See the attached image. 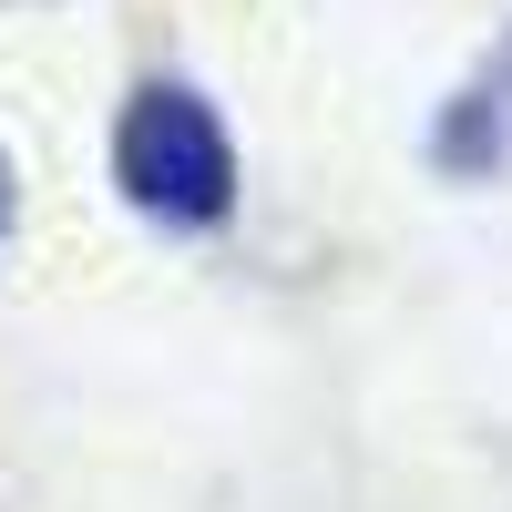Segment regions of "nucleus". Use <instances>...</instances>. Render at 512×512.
Instances as JSON below:
<instances>
[{
  "instance_id": "f257e3e1",
  "label": "nucleus",
  "mask_w": 512,
  "mask_h": 512,
  "mask_svg": "<svg viewBox=\"0 0 512 512\" xmlns=\"http://www.w3.org/2000/svg\"><path fill=\"white\" fill-rule=\"evenodd\" d=\"M113 175L164 226H216L236 205V144H226V123H216L205 93H185V82H144V93L123 103Z\"/></svg>"
},
{
  "instance_id": "f03ea898",
  "label": "nucleus",
  "mask_w": 512,
  "mask_h": 512,
  "mask_svg": "<svg viewBox=\"0 0 512 512\" xmlns=\"http://www.w3.org/2000/svg\"><path fill=\"white\" fill-rule=\"evenodd\" d=\"M0 226H11V154H0Z\"/></svg>"
}]
</instances>
